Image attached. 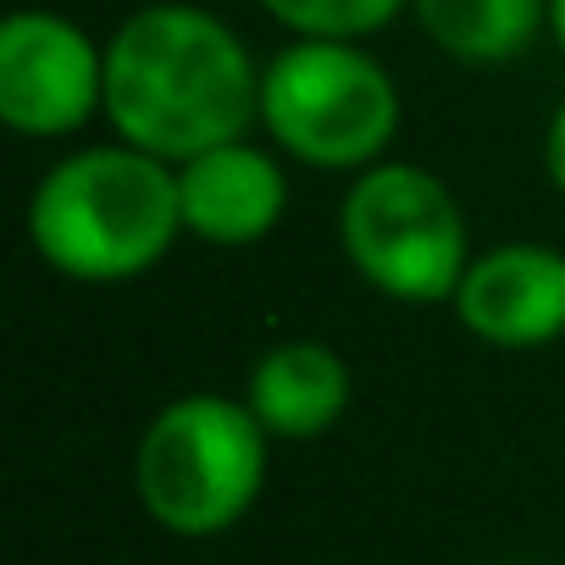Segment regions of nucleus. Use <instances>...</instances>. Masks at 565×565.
<instances>
[{"mask_svg":"<svg viewBox=\"0 0 565 565\" xmlns=\"http://www.w3.org/2000/svg\"><path fill=\"white\" fill-rule=\"evenodd\" d=\"M548 23H554V40L565 51V0H548Z\"/></svg>","mask_w":565,"mask_h":565,"instance_id":"13","label":"nucleus"},{"mask_svg":"<svg viewBox=\"0 0 565 565\" xmlns=\"http://www.w3.org/2000/svg\"><path fill=\"white\" fill-rule=\"evenodd\" d=\"M178 205L183 227L205 244H255L282 222L289 205V183H282L277 161L244 139L216 145L178 172Z\"/></svg>","mask_w":565,"mask_h":565,"instance_id":"8","label":"nucleus"},{"mask_svg":"<svg viewBox=\"0 0 565 565\" xmlns=\"http://www.w3.org/2000/svg\"><path fill=\"white\" fill-rule=\"evenodd\" d=\"M543 167H548L554 189L565 194V106H559V111H554V122H548V139H543Z\"/></svg>","mask_w":565,"mask_h":565,"instance_id":"12","label":"nucleus"},{"mask_svg":"<svg viewBox=\"0 0 565 565\" xmlns=\"http://www.w3.org/2000/svg\"><path fill=\"white\" fill-rule=\"evenodd\" d=\"M244 405L277 438H317L350 405V366L317 339H282L255 361Z\"/></svg>","mask_w":565,"mask_h":565,"instance_id":"9","label":"nucleus"},{"mask_svg":"<svg viewBox=\"0 0 565 565\" xmlns=\"http://www.w3.org/2000/svg\"><path fill=\"white\" fill-rule=\"evenodd\" d=\"M106 117L156 161H194L260 117V73L244 40L200 7H145L106 45Z\"/></svg>","mask_w":565,"mask_h":565,"instance_id":"1","label":"nucleus"},{"mask_svg":"<svg viewBox=\"0 0 565 565\" xmlns=\"http://www.w3.org/2000/svg\"><path fill=\"white\" fill-rule=\"evenodd\" d=\"M266 477V427L249 405L222 394L172 399L139 438L134 482L145 510L183 537L233 526Z\"/></svg>","mask_w":565,"mask_h":565,"instance_id":"3","label":"nucleus"},{"mask_svg":"<svg viewBox=\"0 0 565 565\" xmlns=\"http://www.w3.org/2000/svg\"><path fill=\"white\" fill-rule=\"evenodd\" d=\"M339 238L372 289L411 306L455 300L471 266L455 194L411 161H388L355 178L339 211Z\"/></svg>","mask_w":565,"mask_h":565,"instance_id":"5","label":"nucleus"},{"mask_svg":"<svg viewBox=\"0 0 565 565\" xmlns=\"http://www.w3.org/2000/svg\"><path fill=\"white\" fill-rule=\"evenodd\" d=\"M260 122L311 167H361L394 139L399 89L350 40H300L260 73Z\"/></svg>","mask_w":565,"mask_h":565,"instance_id":"4","label":"nucleus"},{"mask_svg":"<svg viewBox=\"0 0 565 565\" xmlns=\"http://www.w3.org/2000/svg\"><path fill=\"white\" fill-rule=\"evenodd\" d=\"M260 7L300 40H361L399 12V0H260Z\"/></svg>","mask_w":565,"mask_h":565,"instance_id":"11","label":"nucleus"},{"mask_svg":"<svg viewBox=\"0 0 565 565\" xmlns=\"http://www.w3.org/2000/svg\"><path fill=\"white\" fill-rule=\"evenodd\" d=\"M460 322L499 350H532L565 333V255L548 244H499L455 289Z\"/></svg>","mask_w":565,"mask_h":565,"instance_id":"7","label":"nucleus"},{"mask_svg":"<svg viewBox=\"0 0 565 565\" xmlns=\"http://www.w3.org/2000/svg\"><path fill=\"white\" fill-rule=\"evenodd\" d=\"M95 106H106V51L56 18L18 12L0 29V117L29 139L78 134Z\"/></svg>","mask_w":565,"mask_h":565,"instance_id":"6","label":"nucleus"},{"mask_svg":"<svg viewBox=\"0 0 565 565\" xmlns=\"http://www.w3.org/2000/svg\"><path fill=\"white\" fill-rule=\"evenodd\" d=\"M183 227L178 178L134 145L67 156L29 200V238L62 277L122 282L150 271Z\"/></svg>","mask_w":565,"mask_h":565,"instance_id":"2","label":"nucleus"},{"mask_svg":"<svg viewBox=\"0 0 565 565\" xmlns=\"http://www.w3.org/2000/svg\"><path fill=\"white\" fill-rule=\"evenodd\" d=\"M548 0H416V18L455 62H510L532 45Z\"/></svg>","mask_w":565,"mask_h":565,"instance_id":"10","label":"nucleus"}]
</instances>
